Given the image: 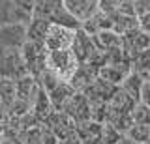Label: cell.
<instances>
[{
    "label": "cell",
    "instance_id": "cell-22",
    "mask_svg": "<svg viewBox=\"0 0 150 144\" xmlns=\"http://www.w3.org/2000/svg\"><path fill=\"white\" fill-rule=\"evenodd\" d=\"M143 82H144V79L141 77L139 73L131 71L129 75L126 77V81L122 82V88H124L135 101H141V88H143Z\"/></svg>",
    "mask_w": 150,
    "mask_h": 144
},
{
    "label": "cell",
    "instance_id": "cell-26",
    "mask_svg": "<svg viewBox=\"0 0 150 144\" xmlns=\"http://www.w3.org/2000/svg\"><path fill=\"white\" fill-rule=\"evenodd\" d=\"M128 137H129L133 142H137V144H144V142H148V138H150V125L135 124L133 127H131L129 131H128Z\"/></svg>",
    "mask_w": 150,
    "mask_h": 144
},
{
    "label": "cell",
    "instance_id": "cell-9",
    "mask_svg": "<svg viewBox=\"0 0 150 144\" xmlns=\"http://www.w3.org/2000/svg\"><path fill=\"white\" fill-rule=\"evenodd\" d=\"M64 6L83 25L100 11V0H64Z\"/></svg>",
    "mask_w": 150,
    "mask_h": 144
},
{
    "label": "cell",
    "instance_id": "cell-31",
    "mask_svg": "<svg viewBox=\"0 0 150 144\" xmlns=\"http://www.w3.org/2000/svg\"><path fill=\"white\" fill-rule=\"evenodd\" d=\"M118 144H137V142H133V140H131V138L128 137V135H124V137H122L120 140H118Z\"/></svg>",
    "mask_w": 150,
    "mask_h": 144
},
{
    "label": "cell",
    "instance_id": "cell-12",
    "mask_svg": "<svg viewBox=\"0 0 150 144\" xmlns=\"http://www.w3.org/2000/svg\"><path fill=\"white\" fill-rule=\"evenodd\" d=\"M101 129L103 124L94 122V120H86V122L77 124V137L81 138L83 144H101Z\"/></svg>",
    "mask_w": 150,
    "mask_h": 144
},
{
    "label": "cell",
    "instance_id": "cell-33",
    "mask_svg": "<svg viewBox=\"0 0 150 144\" xmlns=\"http://www.w3.org/2000/svg\"><path fill=\"white\" fill-rule=\"evenodd\" d=\"M148 51H150V49H148Z\"/></svg>",
    "mask_w": 150,
    "mask_h": 144
},
{
    "label": "cell",
    "instance_id": "cell-27",
    "mask_svg": "<svg viewBox=\"0 0 150 144\" xmlns=\"http://www.w3.org/2000/svg\"><path fill=\"white\" fill-rule=\"evenodd\" d=\"M128 0H100V11L107 13V15H115V13L120 11V8Z\"/></svg>",
    "mask_w": 150,
    "mask_h": 144
},
{
    "label": "cell",
    "instance_id": "cell-21",
    "mask_svg": "<svg viewBox=\"0 0 150 144\" xmlns=\"http://www.w3.org/2000/svg\"><path fill=\"white\" fill-rule=\"evenodd\" d=\"M51 25H58V26H66V28H71V30H79L81 28V21H77L75 17L66 10V6L60 11H56L53 17L49 19Z\"/></svg>",
    "mask_w": 150,
    "mask_h": 144
},
{
    "label": "cell",
    "instance_id": "cell-6",
    "mask_svg": "<svg viewBox=\"0 0 150 144\" xmlns=\"http://www.w3.org/2000/svg\"><path fill=\"white\" fill-rule=\"evenodd\" d=\"M75 38V30L66 28V26H58V25H51L49 32L45 38V47L49 51H62V49H71Z\"/></svg>",
    "mask_w": 150,
    "mask_h": 144
},
{
    "label": "cell",
    "instance_id": "cell-5",
    "mask_svg": "<svg viewBox=\"0 0 150 144\" xmlns=\"http://www.w3.org/2000/svg\"><path fill=\"white\" fill-rule=\"evenodd\" d=\"M71 51L75 53L79 64H88L92 62V58L98 54V49L96 43H94V38L90 34H86L83 28L75 30V38H73V43H71Z\"/></svg>",
    "mask_w": 150,
    "mask_h": 144
},
{
    "label": "cell",
    "instance_id": "cell-13",
    "mask_svg": "<svg viewBox=\"0 0 150 144\" xmlns=\"http://www.w3.org/2000/svg\"><path fill=\"white\" fill-rule=\"evenodd\" d=\"M15 86H17V99H23V101H28V103H34L38 92H40V84H38L36 77H32L30 73L25 77H21L19 81H15Z\"/></svg>",
    "mask_w": 150,
    "mask_h": 144
},
{
    "label": "cell",
    "instance_id": "cell-2",
    "mask_svg": "<svg viewBox=\"0 0 150 144\" xmlns=\"http://www.w3.org/2000/svg\"><path fill=\"white\" fill-rule=\"evenodd\" d=\"M23 58H25L26 69L32 77H38L43 69H47V56H49V49L45 43H38V41H26L21 49Z\"/></svg>",
    "mask_w": 150,
    "mask_h": 144
},
{
    "label": "cell",
    "instance_id": "cell-24",
    "mask_svg": "<svg viewBox=\"0 0 150 144\" xmlns=\"http://www.w3.org/2000/svg\"><path fill=\"white\" fill-rule=\"evenodd\" d=\"M131 118H133L135 124L150 125V107L144 105L143 101H139V103L133 107V110H131Z\"/></svg>",
    "mask_w": 150,
    "mask_h": 144
},
{
    "label": "cell",
    "instance_id": "cell-7",
    "mask_svg": "<svg viewBox=\"0 0 150 144\" xmlns=\"http://www.w3.org/2000/svg\"><path fill=\"white\" fill-rule=\"evenodd\" d=\"M43 124L58 137V140H62L66 137H71L75 133V129H77V124H75L64 110H53V114H51Z\"/></svg>",
    "mask_w": 150,
    "mask_h": 144
},
{
    "label": "cell",
    "instance_id": "cell-1",
    "mask_svg": "<svg viewBox=\"0 0 150 144\" xmlns=\"http://www.w3.org/2000/svg\"><path fill=\"white\" fill-rule=\"evenodd\" d=\"M25 75H28V69L21 49H0V79L19 81Z\"/></svg>",
    "mask_w": 150,
    "mask_h": 144
},
{
    "label": "cell",
    "instance_id": "cell-8",
    "mask_svg": "<svg viewBox=\"0 0 150 144\" xmlns=\"http://www.w3.org/2000/svg\"><path fill=\"white\" fill-rule=\"evenodd\" d=\"M62 110L73 120L75 124L92 120L90 118V101L86 99V96H84L83 92H75L73 97L66 103V107H64Z\"/></svg>",
    "mask_w": 150,
    "mask_h": 144
},
{
    "label": "cell",
    "instance_id": "cell-11",
    "mask_svg": "<svg viewBox=\"0 0 150 144\" xmlns=\"http://www.w3.org/2000/svg\"><path fill=\"white\" fill-rule=\"evenodd\" d=\"M116 88L118 86H115V84H111V82H107V81H103V79L98 77L83 94L86 96L88 101H105L107 103L112 97V94L116 92Z\"/></svg>",
    "mask_w": 150,
    "mask_h": 144
},
{
    "label": "cell",
    "instance_id": "cell-28",
    "mask_svg": "<svg viewBox=\"0 0 150 144\" xmlns=\"http://www.w3.org/2000/svg\"><path fill=\"white\" fill-rule=\"evenodd\" d=\"M13 6L17 8V10H21L23 13H26V15H34V6H36V0H11Z\"/></svg>",
    "mask_w": 150,
    "mask_h": 144
},
{
    "label": "cell",
    "instance_id": "cell-3",
    "mask_svg": "<svg viewBox=\"0 0 150 144\" xmlns=\"http://www.w3.org/2000/svg\"><path fill=\"white\" fill-rule=\"evenodd\" d=\"M47 67L54 69L64 81H69L75 69L79 67V60L75 56L71 49H62V51H49L47 56Z\"/></svg>",
    "mask_w": 150,
    "mask_h": 144
},
{
    "label": "cell",
    "instance_id": "cell-14",
    "mask_svg": "<svg viewBox=\"0 0 150 144\" xmlns=\"http://www.w3.org/2000/svg\"><path fill=\"white\" fill-rule=\"evenodd\" d=\"M75 92H77V90H75V88L69 84L68 81L60 82V84L56 86L53 92H49V99H51V103H53L54 110H62L64 107H66V103H68V101L73 97Z\"/></svg>",
    "mask_w": 150,
    "mask_h": 144
},
{
    "label": "cell",
    "instance_id": "cell-32",
    "mask_svg": "<svg viewBox=\"0 0 150 144\" xmlns=\"http://www.w3.org/2000/svg\"><path fill=\"white\" fill-rule=\"evenodd\" d=\"M0 144H17L15 140H9V138H6V137H2L0 138Z\"/></svg>",
    "mask_w": 150,
    "mask_h": 144
},
{
    "label": "cell",
    "instance_id": "cell-15",
    "mask_svg": "<svg viewBox=\"0 0 150 144\" xmlns=\"http://www.w3.org/2000/svg\"><path fill=\"white\" fill-rule=\"evenodd\" d=\"M53 110H54V107H53V103H51V99H49V94L40 88V92H38L34 103H32V114H34L36 118L43 124L45 120L53 114Z\"/></svg>",
    "mask_w": 150,
    "mask_h": 144
},
{
    "label": "cell",
    "instance_id": "cell-29",
    "mask_svg": "<svg viewBox=\"0 0 150 144\" xmlns=\"http://www.w3.org/2000/svg\"><path fill=\"white\" fill-rule=\"evenodd\" d=\"M141 101L150 107V81L143 82V88H141Z\"/></svg>",
    "mask_w": 150,
    "mask_h": 144
},
{
    "label": "cell",
    "instance_id": "cell-25",
    "mask_svg": "<svg viewBox=\"0 0 150 144\" xmlns=\"http://www.w3.org/2000/svg\"><path fill=\"white\" fill-rule=\"evenodd\" d=\"M122 137H124V135H122L112 124H109V122L103 124V129H101V144H118V140H120Z\"/></svg>",
    "mask_w": 150,
    "mask_h": 144
},
{
    "label": "cell",
    "instance_id": "cell-19",
    "mask_svg": "<svg viewBox=\"0 0 150 144\" xmlns=\"http://www.w3.org/2000/svg\"><path fill=\"white\" fill-rule=\"evenodd\" d=\"M94 38V43L100 51H109V49H115V47H120L122 45V36L116 34L115 30H103L100 34L92 36Z\"/></svg>",
    "mask_w": 150,
    "mask_h": 144
},
{
    "label": "cell",
    "instance_id": "cell-30",
    "mask_svg": "<svg viewBox=\"0 0 150 144\" xmlns=\"http://www.w3.org/2000/svg\"><path fill=\"white\" fill-rule=\"evenodd\" d=\"M139 28L143 32H146V34H150V11L139 17Z\"/></svg>",
    "mask_w": 150,
    "mask_h": 144
},
{
    "label": "cell",
    "instance_id": "cell-10",
    "mask_svg": "<svg viewBox=\"0 0 150 144\" xmlns=\"http://www.w3.org/2000/svg\"><path fill=\"white\" fill-rule=\"evenodd\" d=\"M98 77H100V69L96 66H92V64H79V67L75 69V73L71 75V79L68 82L77 92H84Z\"/></svg>",
    "mask_w": 150,
    "mask_h": 144
},
{
    "label": "cell",
    "instance_id": "cell-4",
    "mask_svg": "<svg viewBox=\"0 0 150 144\" xmlns=\"http://www.w3.org/2000/svg\"><path fill=\"white\" fill-rule=\"evenodd\" d=\"M26 41V25H21V22L0 25V49H23Z\"/></svg>",
    "mask_w": 150,
    "mask_h": 144
},
{
    "label": "cell",
    "instance_id": "cell-16",
    "mask_svg": "<svg viewBox=\"0 0 150 144\" xmlns=\"http://www.w3.org/2000/svg\"><path fill=\"white\" fill-rule=\"evenodd\" d=\"M51 28V22L41 17H32V21L26 25V38L28 41H38V43H45L47 32Z\"/></svg>",
    "mask_w": 150,
    "mask_h": 144
},
{
    "label": "cell",
    "instance_id": "cell-23",
    "mask_svg": "<svg viewBox=\"0 0 150 144\" xmlns=\"http://www.w3.org/2000/svg\"><path fill=\"white\" fill-rule=\"evenodd\" d=\"M17 97V86L15 81H9V79H0V103L6 105L9 109V105L15 101Z\"/></svg>",
    "mask_w": 150,
    "mask_h": 144
},
{
    "label": "cell",
    "instance_id": "cell-17",
    "mask_svg": "<svg viewBox=\"0 0 150 144\" xmlns=\"http://www.w3.org/2000/svg\"><path fill=\"white\" fill-rule=\"evenodd\" d=\"M112 19V30L120 36H126L131 30L139 28V17L137 15H124V13H115L111 15Z\"/></svg>",
    "mask_w": 150,
    "mask_h": 144
},
{
    "label": "cell",
    "instance_id": "cell-18",
    "mask_svg": "<svg viewBox=\"0 0 150 144\" xmlns=\"http://www.w3.org/2000/svg\"><path fill=\"white\" fill-rule=\"evenodd\" d=\"M64 8V0H36L34 6V15L32 17H41V19L49 21L56 11Z\"/></svg>",
    "mask_w": 150,
    "mask_h": 144
},
{
    "label": "cell",
    "instance_id": "cell-20",
    "mask_svg": "<svg viewBox=\"0 0 150 144\" xmlns=\"http://www.w3.org/2000/svg\"><path fill=\"white\" fill-rule=\"evenodd\" d=\"M36 81H38V84H40L41 90H45L47 94H49V92H53L54 88L60 84V82H64V79L60 77L58 73L54 71V69L47 67V69H43V71H41L40 75L36 77Z\"/></svg>",
    "mask_w": 150,
    "mask_h": 144
}]
</instances>
